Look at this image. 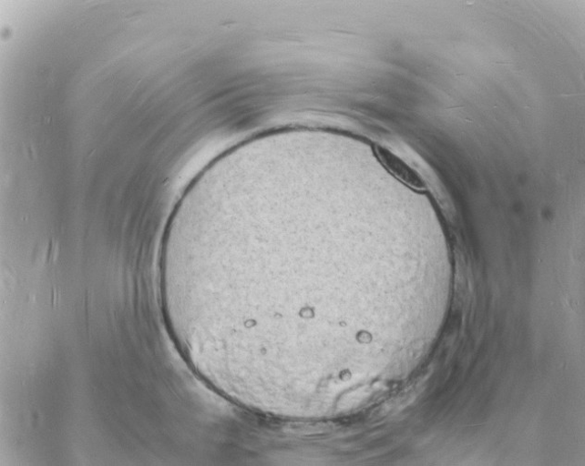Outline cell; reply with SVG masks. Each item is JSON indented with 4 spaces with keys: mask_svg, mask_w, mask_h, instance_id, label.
Returning a JSON list of instances; mask_svg holds the SVG:
<instances>
[{
    "mask_svg": "<svg viewBox=\"0 0 585 466\" xmlns=\"http://www.w3.org/2000/svg\"><path fill=\"white\" fill-rule=\"evenodd\" d=\"M374 152L384 167L400 183L419 193L427 190L421 175L393 152L379 145L375 146Z\"/></svg>",
    "mask_w": 585,
    "mask_h": 466,
    "instance_id": "1",
    "label": "cell"
}]
</instances>
